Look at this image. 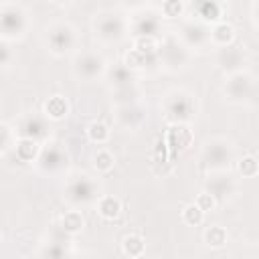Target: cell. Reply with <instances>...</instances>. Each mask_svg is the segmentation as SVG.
Returning a JSON list of instances; mask_svg holds the SVG:
<instances>
[{
    "mask_svg": "<svg viewBox=\"0 0 259 259\" xmlns=\"http://www.w3.org/2000/svg\"><path fill=\"white\" fill-rule=\"evenodd\" d=\"M47 40L55 55H63L75 47V30L65 22H57L47 30Z\"/></svg>",
    "mask_w": 259,
    "mask_h": 259,
    "instance_id": "1",
    "label": "cell"
},
{
    "mask_svg": "<svg viewBox=\"0 0 259 259\" xmlns=\"http://www.w3.org/2000/svg\"><path fill=\"white\" fill-rule=\"evenodd\" d=\"M24 28H26V16L22 8L14 4H6L0 8V32L2 34L16 36V34H22Z\"/></svg>",
    "mask_w": 259,
    "mask_h": 259,
    "instance_id": "2",
    "label": "cell"
},
{
    "mask_svg": "<svg viewBox=\"0 0 259 259\" xmlns=\"http://www.w3.org/2000/svg\"><path fill=\"white\" fill-rule=\"evenodd\" d=\"M93 26H95V34H97L99 38L111 42V40H117V38L123 34L125 22H123L117 14L107 12V14H99V16L95 18Z\"/></svg>",
    "mask_w": 259,
    "mask_h": 259,
    "instance_id": "3",
    "label": "cell"
},
{
    "mask_svg": "<svg viewBox=\"0 0 259 259\" xmlns=\"http://www.w3.org/2000/svg\"><path fill=\"white\" fill-rule=\"evenodd\" d=\"M103 59L97 53H83L75 61V75L83 81H93L103 71Z\"/></svg>",
    "mask_w": 259,
    "mask_h": 259,
    "instance_id": "4",
    "label": "cell"
},
{
    "mask_svg": "<svg viewBox=\"0 0 259 259\" xmlns=\"http://www.w3.org/2000/svg\"><path fill=\"white\" fill-rule=\"evenodd\" d=\"M166 148L170 150V154L174 156L176 152H184L190 144H192V132L188 125H184L182 121L174 123L168 127V134H166Z\"/></svg>",
    "mask_w": 259,
    "mask_h": 259,
    "instance_id": "5",
    "label": "cell"
},
{
    "mask_svg": "<svg viewBox=\"0 0 259 259\" xmlns=\"http://www.w3.org/2000/svg\"><path fill=\"white\" fill-rule=\"evenodd\" d=\"M95 182L89 180V176H77V180H73L67 188V198L71 202H77V204H85V202H91L97 194H95Z\"/></svg>",
    "mask_w": 259,
    "mask_h": 259,
    "instance_id": "6",
    "label": "cell"
},
{
    "mask_svg": "<svg viewBox=\"0 0 259 259\" xmlns=\"http://www.w3.org/2000/svg\"><path fill=\"white\" fill-rule=\"evenodd\" d=\"M190 111H192V103H190L188 95L174 93V95H170L166 99V115L170 119H174V123L188 119L190 117Z\"/></svg>",
    "mask_w": 259,
    "mask_h": 259,
    "instance_id": "7",
    "label": "cell"
},
{
    "mask_svg": "<svg viewBox=\"0 0 259 259\" xmlns=\"http://www.w3.org/2000/svg\"><path fill=\"white\" fill-rule=\"evenodd\" d=\"M42 111H45V117L53 119V121H61L67 117L69 113V101L63 97V95H51L45 105H42Z\"/></svg>",
    "mask_w": 259,
    "mask_h": 259,
    "instance_id": "8",
    "label": "cell"
},
{
    "mask_svg": "<svg viewBox=\"0 0 259 259\" xmlns=\"http://www.w3.org/2000/svg\"><path fill=\"white\" fill-rule=\"evenodd\" d=\"M40 154V142L34 138H26L22 136L16 142V158L22 162H34Z\"/></svg>",
    "mask_w": 259,
    "mask_h": 259,
    "instance_id": "9",
    "label": "cell"
},
{
    "mask_svg": "<svg viewBox=\"0 0 259 259\" xmlns=\"http://www.w3.org/2000/svg\"><path fill=\"white\" fill-rule=\"evenodd\" d=\"M97 212H99V217L105 219V221H115V219L121 214V202H119V198L109 196V194L101 196V198L97 200Z\"/></svg>",
    "mask_w": 259,
    "mask_h": 259,
    "instance_id": "10",
    "label": "cell"
},
{
    "mask_svg": "<svg viewBox=\"0 0 259 259\" xmlns=\"http://www.w3.org/2000/svg\"><path fill=\"white\" fill-rule=\"evenodd\" d=\"M225 89L229 91L231 97L243 99V97H247V93H249V89H251V79H249L247 75H243V73H235V75L229 79V83H227Z\"/></svg>",
    "mask_w": 259,
    "mask_h": 259,
    "instance_id": "11",
    "label": "cell"
},
{
    "mask_svg": "<svg viewBox=\"0 0 259 259\" xmlns=\"http://www.w3.org/2000/svg\"><path fill=\"white\" fill-rule=\"evenodd\" d=\"M210 40L217 47H229L235 40V26L229 22H217L210 30Z\"/></svg>",
    "mask_w": 259,
    "mask_h": 259,
    "instance_id": "12",
    "label": "cell"
},
{
    "mask_svg": "<svg viewBox=\"0 0 259 259\" xmlns=\"http://www.w3.org/2000/svg\"><path fill=\"white\" fill-rule=\"evenodd\" d=\"M22 136H26V138H34V140H45L47 136H49V132H47V123H45V119L42 117H38V115H30L24 123H22Z\"/></svg>",
    "mask_w": 259,
    "mask_h": 259,
    "instance_id": "13",
    "label": "cell"
},
{
    "mask_svg": "<svg viewBox=\"0 0 259 259\" xmlns=\"http://www.w3.org/2000/svg\"><path fill=\"white\" fill-rule=\"evenodd\" d=\"M59 225H61V229H63L65 233H69V235H77V233L83 231V227H85V219H83V214H81L79 210H67V212L61 214Z\"/></svg>",
    "mask_w": 259,
    "mask_h": 259,
    "instance_id": "14",
    "label": "cell"
},
{
    "mask_svg": "<svg viewBox=\"0 0 259 259\" xmlns=\"http://www.w3.org/2000/svg\"><path fill=\"white\" fill-rule=\"evenodd\" d=\"M36 160L40 162V168H45V170H55V168H59L67 158L63 156L61 150H57V148H47V150H40V154H38Z\"/></svg>",
    "mask_w": 259,
    "mask_h": 259,
    "instance_id": "15",
    "label": "cell"
},
{
    "mask_svg": "<svg viewBox=\"0 0 259 259\" xmlns=\"http://www.w3.org/2000/svg\"><path fill=\"white\" fill-rule=\"evenodd\" d=\"M196 12L202 20L210 22V20H219L221 18V4L217 0H196Z\"/></svg>",
    "mask_w": 259,
    "mask_h": 259,
    "instance_id": "16",
    "label": "cell"
},
{
    "mask_svg": "<svg viewBox=\"0 0 259 259\" xmlns=\"http://www.w3.org/2000/svg\"><path fill=\"white\" fill-rule=\"evenodd\" d=\"M134 49L144 53V55H150V57H158V51H160V42L156 36H146V34H140L134 38Z\"/></svg>",
    "mask_w": 259,
    "mask_h": 259,
    "instance_id": "17",
    "label": "cell"
},
{
    "mask_svg": "<svg viewBox=\"0 0 259 259\" xmlns=\"http://www.w3.org/2000/svg\"><path fill=\"white\" fill-rule=\"evenodd\" d=\"M121 249H123V253L130 255V257H140V255L144 253V249H146V243H144V239H142L140 235L132 233V235H125V237H123Z\"/></svg>",
    "mask_w": 259,
    "mask_h": 259,
    "instance_id": "18",
    "label": "cell"
},
{
    "mask_svg": "<svg viewBox=\"0 0 259 259\" xmlns=\"http://www.w3.org/2000/svg\"><path fill=\"white\" fill-rule=\"evenodd\" d=\"M93 166L97 168V172H109V170H113V166H115V156L107 150V148H99L97 152H95V156H93Z\"/></svg>",
    "mask_w": 259,
    "mask_h": 259,
    "instance_id": "19",
    "label": "cell"
},
{
    "mask_svg": "<svg viewBox=\"0 0 259 259\" xmlns=\"http://www.w3.org/2000/svg\"><path fill=\"white\" fill-rule=\"evenodd\" d=\"M109 127L103 123V121H91L87 125V138L93 142V144H105L109 140Z\"/></svg>",
    "mask_w": 259,
    "mask_h": 259,
    "instance_id": "20",
    "label": "cell"
},
{
    "mask_svg": "<svg viewBox=\"0 0 259 259\" xmlns=\"http://www.w3.org/2000/svg\"><path fill=\"white\" fill-rule=\"evenodd\" d=\"M204 243L208 247H223L227 243V231L221 225H212L204 231Z\"/></svg>",
    "mask_w": 259,
    "mask_h": 259,
    "instance_id": "21",
    "label": "cell"
},
{
    "mask_svg": "<svg viewBox=\"0 0 259 259\" xmlns=\"http://www.w3.org/2000/svg\"><path fill=\"white\" fill-rule=\"evenodd\" d=\"M134 30H136V36H140V34L154 36V34H156V30H158V20H156L152 14H148L146 18H144V16H140V18L136 20V24H134Z\"/></svg>",
    "mask_w": 259,
    "mask_h": 259,
    "instance_id": "22",
    "label": "cell"
},
{
    "mask_svg": "<svg viewBox=\"0 0 259 259\" xmlns=\"http://www.w3.org/2000/svg\"><path fill=\"white\" fill-rule=\"evenodd\" d=\"M182 221H184L186 225H190V227H198V225H202V221H204V210H200L196 202L186 204L184 210H182Z\"/></svg>",
    "mask_w": 259,
    "mask_h": 259,
    "instance_id": "23",
    "label": "cell"
},
{
    "mask_svg": "<svg viewBox=\"0 0 259 259\" xmlns=\"http://www.w3.org/2000/svg\"><path fill=\"white\" fill-rule=\"evenodd\" d=\"M156 57H150V55H144L136 49H132L130 53H125V67H132V69H140L148 63H154Z\"/></svg>",
    "mask_w": 259,
    "mask_h": 259,
    "instance_id": "24",
    "label": "cell"
},
{
    "mask_svg": "<svg viewBox=\"0 0 259 259\" xmlns=\"http://www.w3.org/2000/svg\"><path fill=\"white\" fill-rule=\"evenodd\" d=\"M239 174L241 176H245V178H253V176H257V172H259V164H257V158L255 156H245L241 162H239Z\"/></svg>",
    "mask_w": 259,
    "mask_h": 259,
    "instance_id": "25",
    "label": "cell"
},
{
    "mask_svg": "<svg viewBox=\"0 0 259 259\" xmlns=\"http://www.w3.org/2000/svg\"><path fill=\"white\" fill-rule=\"evenodd\" d=\"M162 12H164V16H168V18H178V16H182V12H184V2H182V0H166V2L162 4Z\"/></svg>",
    "mask_w": 259,
    "mask_h": 259,
    "instance_id": "26",
    "label": "cell"
},
{
    "mask_svg": "<svg viewBox=\"0 0 259 259\" xmlns=\"http://www.w3.org/2000/svg\"><path fill=\"white\" fill-rule=\"evenodd\" d=\"M196 204H198V208L204 210V212L214 210V208H217V196H214L212 192L204 190V192H200V194L196 196Z\"/></svg>",
    "mask_w": 259,
    "mask_h": 259,
    "instance_id": "27",
    "label": "cell"
},
{
    "mask_svg": "<svg viewBox=\"0 0 259 259\" xmlns=\"http://www.w3.org/2000/svg\"><path fill=\"white\" fill-rule=\"evenodd\" d=\"M127 69H130V67H119V69L111 71V77L115 79L117 85H127V81H130V73H127Z\"/></svg>",
    "mask_w": 259,
    "mask_h": 259,
    "instance_id": "28",
    "label": "cell"
},
{
    "mask_svg": "<svg viewBox=\"0 0 259 259\" xmlns=\"http://www.w3.org/2000/svg\"><path fill=\"white\" fill-rule=\"evenodd\" d=\"M10 59H12L10 49H8L6 45H2V42H0V67H2V65H8V63H10Z\"/></svg>",
    "mask_w": 259,
    "mask_h": 259,
    "instance_id": "29",
    "label": "cell"
},
{
    "mask_svg": "<svg viewBox=\"0 0 259 259\" xmlns=\"http://www.w3.org/2000/svg\"><path fill=\"white\" fill-rule=\"evenodd\" d=\"M6 140H8V130H6L4 125H0V150H2V146L6 144Z\"/></svg>",
    "mask_w": 259,
    "mask_h": 259,
    "instance_id": "30",
    "label": "cell"
},
{
    "mask_svg": "<svg viewBox=\"0 0 259 259\" xmlns=\"http://www.w3.org/2000/svg\"><path fill=\"white\" fill-rule=\"evenodd\" d=\"M53 2H57V4H65V2H73V0H53Z\"/></svg>",
    "mask_w": 259,
    "mask_h": 259,
    "instance_id": "31",
    "label": "cell"
},
{
    "mask_svg": "<svg viewBox=\"0 0 259 259\" xmlns=\"http://www.w3.org/2000/svg\"><path fill=\"white\" fill-rule=\"evenodd\" d=\"M127 2H136L138 4V2H144V0H127Z\"/></svg>",
    "mask_w": 259,
    "mask_h": 259,
    "instance_id": "32",
    "label": "cell"
}]
</instances>
